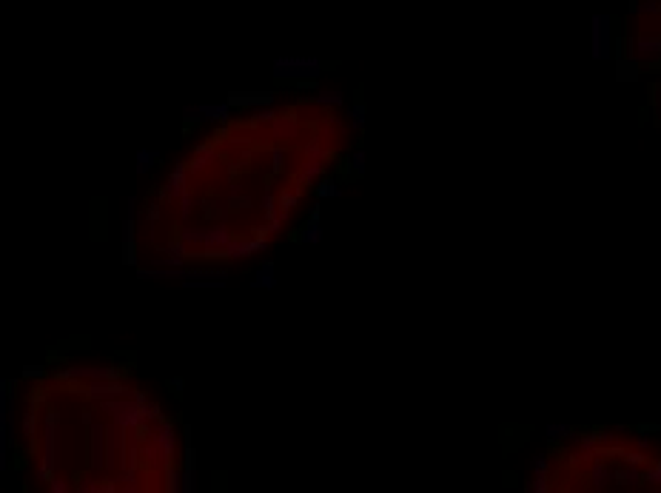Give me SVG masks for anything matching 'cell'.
Returning a JSON list of instances; mask_svg holds the SVG:
<instances>
[{"instance_id": "obj_1", "label": "cell", "mask_w": 661, "mask_h": 493, "mask_svg": "<svg viewBox=\"0 0 661 493\" xmlns=\"http://www.w3.org/2000/svg\"><path fill=\"white\" fill-rule=\"evenodd\" d=\"M60 411L46 408L40 416V436H37V470L34 479L46 482L60 470Z\"/></svg>"}, {"instance_id": "obj_2", "label": "cell", "mask_w": 661, "mask_h": 493, "mask_svg": "<svg viewBox=\"0 0 661 493\" xmlns=\"http://www.w3.org/2000/svg\"><path fill=\"white\" fill-rule=\"evenodd\" d=\"M177 240L185 245L192 257H217V254H225L234 234L229 231L225 222H209V225H183Z\"/></svg>"}, {"instance_id": "obj_3", "label": "cell", "mask_w": 661, "mask_h": 493, "mask_svg": "<svg viewBox=\"0 0 661 493\" xmlns=\"http://www.w3.org/2000/svg\"><path fill=\"white\" fill-rule=\"evenodd\" d=\"M325 74V63L314 54H282L271 63V78L277 83H316Z\"/></svg>"}, {"instance_id": "obj_4", "label": "cell", "mask_w": 661, "mask_h": 493, "mask_svg": "<svg viewBox=\"0 0 661 493\" xmlns=\"http://www.w3.org/2000/svg\"><path fill=\"white\" fill-rule=\"evenodd\" d=\"M177 445H180L177 428H174L172 422H165V420H163L154 431H151L148 442L143 445V453H146L148 465L163 473L165 468H172V462H174V457H177Z\"/></svg>"}, {"instance_id": "obj_5", "label": "cell", "mask_w": 661, "mask_h": 493, "mask_svg": "<svg viewBox=\"0 0 661 493\" xmlns=\"http://www.w3.org/2000/svg\"><path fill=\"white\" fill-rule=\"evenodd\" d=\"M613 17L610 14H593L590 21V54L593 60H610L613 58Z\"/></svg>"}, {"instance_id": "obj_6", "label": "cell", "mask_w": 661, "mask_h": 493, "mask_svg": "<svg viewBox=\"0 0 661 493\" xmlns=\"http://www.w3.org/2000/svg\"><path fill=\"white\" fill-rule=\"evenodd\" d=\"M58 379L74 385H89V382H106V379H123V368L115 365H69L58 371Z\"/></svg>"}, {"instance_id": "obj_7", "label": "cell", "mask_w": 661, "mask_h": 493, "mask_svg": "<svg viewBox=\"0 0 661 493\" xmlns=\"http://www.w3.org/2000/svg\"><path fill=\"white\" fill-rule=\"evenodd\" d=\"M137 249H140V222H137V197L126 200V220H123V262L137 268Z\"/></svg>"}, {"instance_id": "obj_8", "label": "cell", "mask_w": 661, "mask_h": 493, "mask_svg": "<svg viewBox=\"0 0 661 493\" xmlns=\"http://www.w3.org/2000/svg\"><path fill=\"white\" fill-rule=\"evenodd\" d=\"M12 382H0V468H9V436H12V413H14V396Z\"/></svg>"}, {"instance_id": "obj_9", "label": "cell", "mask_w": 661, "mask_h": 493, "mask_svg": "<svg viewBox=\"0 0 661 493\" xmlns=\"http://www.w3.org/2000/svg\"><path fill=\"white\" fill-rule=\"evenodd\" d=\"M188 163H174V168L168 172L165 183H163V192H160V200L168 205V203H177L183 194H188Z\"/></svg>"}, {"instance_id": "obj_10", "label": "cell", "mask_w": 661, "mask_h": 493, "mask_svg": "<svg viewBox=\"0 0 661 493\" xmlns=\"http://www.w3.org/2000/svg\"><path fill=\"white\" fill-rule=\"evenodd\" d=\"M268 249H271V240L262 237V234H257V237H240V240H231V245L225 249V257H229V260H251V257L268 251Z\"/></svg>"}, {"instance_id": "obj_11", "label": "cell", "mask_w": 661, "mask_h": 493, "mask_svg": "<svg viewBox=\"0 0 661 493\" xmlns=\"http://www.w3.org/2000/svg\"><path fill=\"white\" fill-rule=\"evenodd\" d=\"M229 106L231 108H266V106H274V100H277V91H231L229 98Z\"/></svg>"}, {"instance_id": "obj_12", "label": "cell", "mask_w": 661, "mask_h": 493, "mask_svg": "<svg viewBox=\"0 0 661 493\" xmlns=\"http://www.w3.org/2000/svg\"><path fill=\"white\" fill-rule=\"evenodd\" d=\"M297 240L305 245H319L323 242V208H319V200L311 205L308 220L302 222V229L297 231Z\"/></svg>"}, {"instance_id": "obj_13", "label": "cell", "mask_w": 661, "mask_h": 493, "mask_svg": "<svg viewBox=\"0 0 661 493\" xmlns=\"http://www.w3.org/2000/svg\"><path fill=\"white\" fill-rule=\"evenodd\" d=\"M214 137H209V143H200L192 151V163H188V172L192 174H202L211 163H217V146L211 143Z\"/></svg>"}, {"instance_id": "obj_14", "label": "cell", "mask_w": 661, "mask_h": 493, "mask_svg": "<svg viewBox=\"0 0 661 493\" xmlns=\"http://www.w3.org/2000/svg\"><path fill=\"white\" fill-rule=\"evenodd\" d=\"M299 135V117L294 111H282L271 123V137L274 140H294Z\"/></svg>"}, {"instance_id": "obj_15", "label": "cell", "mask_w": 661, "mask_h": 493, "mask_svg": "<svg viewBox=\"0 0 661 493\" xmlns=\"http://www.w3.org/2000/svg\"><path fill=\"white\" fill-rule=\"evenodd\" d=\"M323 177H325V160H305L299 165V172H297V185L314 188Z\"/></svg>"}, {"instance_id": "obj_16", "label": "cell", "mask_w": 661, "mask_h": 493, "mask_svg": "<svg viewBox=\"0 0 661 493\" xmlns=\"http://www.w3.org/2000/svg\"><path fill=\"white\" fill-rule=\"evenodd\" d=\"M251 288L254 291H274L277 288V262L274 260H262L259 268L251 279Z\"/></svg>"}, {"instance_id": "obj_17", "label": "cell", "mask_w": 661, "mask_h": 493, "mask_svg": "<svg viewBox=\"0 0 661 493\" xmlns=\"http://www.w3.org/2000/svg\"><path fill=\"white\" fill-rule=\"evenodd\" d=\"M200 108V115H202V123H217V126H225L231 120V106H229V100H222V103H202V106H197Z\"/></svg>"}, {"instance_id": "obj_18", "label": "cell", "mask_w": 661, "mask_h": 493, "mask_svg": "<svg viewBox=\"0 0 661 493\" xmlns=\"http://www.w3.org/2000/svg\"><path fill=\"white\" fill-rule=\"evenodd\" d=\"M160 160H163V154H160L157 148H137V154H135V172H137L140 177H146L148 172H154Z\"/></svg>"}, {"instance_id": "obj_19", "label": "cell", "mask_w": 661, "mask_h": 493, "mask_svg": "<svg viewBox=\"0 0 661 493\" xmlns=\"http://www.w3.org/2000/svg\"><path fill=\"white\" fill-rule=\"evenodd\" d=\"M311 103H314V106H323V108H343L348 100H345V91H339V89H323V91L314 94Z\"/></svg>"}, {"instance_id": "obj_20", "label": "cell", "mask_w": 661, "mask_h": 493, "mask_svg": "<svg viewBox=\"0 0 661 493\" xmlns=\"http://www.w3.org/2000/svg\"><path fill=\"white\" fill-rule=\"evenodd\" d=\"M205 208H202V217L209 220V222H225V217H229V211H231V203L229 200H209V203H202Z\"/></svg>"}, {"instance_id": "obj_21", "label": "cell", "mask_w": 661, "mask_h": 493, "mask_svg": "<svg viewBox=\"0 0 661 493\" xmlns=\"http://www.w3.org/2000/svg\"><path fill=\"white\" fill-rule=\"evenodd\" d=\"M314 197L316 200H334V197H343V188L334 177H323L316 185H314Z\"/></svg>"}, {"instance_id": "obj_22", "label": "cell", "mask_w": 661, "mask_h": 493, "mask_svg": "<svg viewBox=\"0 0 661 493\" xmlns=\"http://www.w3.org/2000/svg\"><path fill=\"white\" fill-rule=\"evenodd\" d=\"M348 120H351L353 131H362V128H365V123H368V106H365V100H353V103L348 106Z\"/></svg>"}, {"instance_id": "obj_23", "label": "cell", "mask_w": 661, "mask_h": 493, "mask_svg": "<svg viewBox=\"0 0 661 493\" xmlns=\"http://www.w3.org/2000/svg\"><path fill=\"white\" fill-rule=\"evenodd\" d=\"M348 172H351L353 177H365V172H368V154H365V148H353V151H351Z\"/></svg>"}, {"instance_id": "obj_24", "label": "cell", "mask_w": 661, "mask_h": 493, "mask_svg": "<svg viewBox=\"0 0 661 493\" xmlns=\"http://www.w3.org/2000/svg\"><path fill=\"white\" fill-rule=\"evenodd\" d=\"M636 78H638V66L633 60H618L616 63V80L618 83H630Z\"/></svg>"}, {"instance_id": "obj_25", "label": "cell", "mask_w": 661, "mask_h": 493, "mask_svg": "<svg viewBox=\"0 0 661 493\" xmlns=\"http://www.w3.org/2000/svg\"><path fill=\"white\" fill-rule=\"evenodd\" d=\"M202 123V115L197 106H185L183 108V135H192V128H197Z\"/></svg>"}, {"instance_id": "obj_26", "label": "cell", "mask_w": 661, "mask_h": 493, "mask_svg": "<svg viewBox=\"0 0 661 493\" xmlns=\"http://www.w3.org/2000/svg\"><path fill=\"white\" fill-rule=\"evenodd\" d=\"M177 205H180V211H177V220H180V222L185 225V222H188V217H192V211H194L197 205H202V203H200L197 197H192V194H183V197L177 200Z\"/></svg>"}, {"instance_id": "obj_27", "label": "cell", "mask_w": 661, "mask_h": 493, "mask_svg": "<svg viewBox=\"0 0 661 493\" xmlns=\"http://www.w3.org/2000/svg\"><path fill=\"white\" fill-rule=\"evenodd\" d=\"M117 485H120V490H126V493H135V490H140V482H137V473H135V468H123V473L117 477Z\"/></svg>"}, {"instance_id": "obj_28", "label": "cell", "mask_w": 661, "mask_h": 493, "mask_svg": "<svg viewBox=\"0 0 661 493\" xmlns=\"http://www.w3.org/2000/svg\"><path fill=\"white\" fill-rule=\"evenodd\" d=\"M302 154H305V160H328L331 154L323 148V140L319 137H314V140H308V146L302 148Z\"/></svg>"}, {"instance_id": "obj_29", "label": "cell", "mask_w": 661, "mask_h": 493, "mask_svg": "<svg viewBox=\"0 0 661 493\" xmlns=\"http://www.w3.org/2000/svg\"><path fill=\"white\" fill-rule=\"evenodd\" d=\"M570 433H573V431H570L568 425H547V428H544V436H547L550 442H564Z\"/></svg>"}, {"instance_id": "obj_30", "label": "cell", "mask_w": 661, "mask_h": 493, "mask_svg": "<svg viewBox=\"0 0 661 493\" xmlns=\"http://www.w3.org/2000/svg\"><path fill=\"white\" fill-rule=\"evenodd\" d=\"M274 117H277V111H274L271 106H266V108H257V111H254V115H251V123H257V126H262V123L271 126Z\"/></svg>"}, {"instance_id": "obj_31", "label": "cell", "mask_w": 661, "mask_h": 493, "mask_svg": "<svg viewBox=\"0 0 661 493\" xmlns=\"http://www.w3.org/2000/svg\"><path fill=\"white\" fill-rule=\"evenodd\" d=\"M547 465H550L547 453H536L533 462H531V473H533V477H547Z\"/></svg>"}, {"instance_id": "obj_32", "label": "cell", "mask_w": 661, "mask_h": 493, "mask_svg": "<svg viewBox=\"0 0 661 493\" xmlns=\"http://www.w3.org/2000/svg\"><path fill=\"white\" fill-rule=\"evenodd\" d=\"M46 488H49L51 493H69V490H74V485H71L69 479H63V477H51Z\"/></svg>"}, {"instance_id": "obj_33", "label": "cell", "mask_w": 661, "mask_h": 493, "mask_svg": "<svg viewBox=\"0 0 661 493\" xmlns=\"http://www.w3.org/2000/svg\"><path fill=\"white\" fill-rule=\"evenodd\" d=\"M286 160H288L286 148H274V151H271V172L279 174V172H282V165H286Z\"/></svg>"}, {"instance_id": "obj_34", "label": "cell", "mask_w": 661, "mask_h": 493, "mask_svg": "<svg viewBox=\"0 0 661 493\" xmlns=\"http://www.w3.org/2000/svg\"><path fill=\"white\" fill-rule=\"evenodd\" d=\"M74 490H80V493H100V482H94V479H78L74 482Z\"/></svg>"}, {"instance_id": "obj_35", "label": "cell", "mask_w": 661, "mask_h": 493, "mask_svg": "<svg viewBox=\"0 0 661 493\" xmlns=\"http://www.w3.org/2000/svg\"><path fill=\"white\" fill-rule=\"evenodd\" d=\"M165 388L172 391L174 396H183V391H185V379H183V376H168V379H165Z\"/></svg>"}, {"instance_id": "obj_36", "label": "cell", "mask_w": 661, "mask_h": 493, "mask_svg": "<svg viewBox=\"0 0 661 493\" xmlns=\"http://www.w3.org/2000/svg\"><path fill=\"white\" fill-rule=\"evenodd\" d=\"M49 371L43 368V365H26L23 368V379H40V376H46Z\"/></svg>"}]
</instances>
